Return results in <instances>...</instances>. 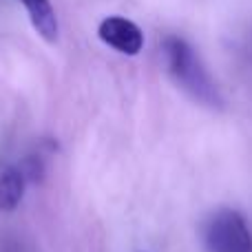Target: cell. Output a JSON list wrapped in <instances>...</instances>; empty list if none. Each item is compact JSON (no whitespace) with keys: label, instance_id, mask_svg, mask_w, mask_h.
Returning <instances> with one entry per match:
<instances>
[{"label":"cell","instance_id":"obj_1","mask_svg":"<svg viewBox=\"0 0 252 252\" xmlns=\"http://www.w3.org/2000/svg\"><path fill=\"white\" fill-rule=\"evenodd\" d=\"M164 56L170 75L184 91L190 93L197 102L210 106V109H221L223 102L219 95V89L215 87L213 78L208 75L206 66L201 64L199 56L186 40L177 38V35H168L164 40Z\"/></svg>","mask_w":252,"mask_h":252},{"label":"cell","instance_id":"obj_5","mask_svg":"<svg viewBox=\"0 0 252 252\" xmlns=\"http://www.w3.org/2000/svg\"><path fill=\"white\" fill-rule=\"evenodd\" d=\"M25 177L18 170V166L9 161H0V210L11 213L20 206L25 195Z\"/></svg>","mask_w":252,"mask_h":252},{"label":"cell","instance_id":"obj_4","mask_svg":"<svg viewBox=\"0 0 252 252\" xmlns=\"http://www.w3.org/2000/svg\"><path fill=\"white\" fill-rule=\"evenodd\" d=\"M20 2L25 4L27 16H29L31 27L35 29V33L51 44L56 42L60 27H58V16L53 11L51 2L49 0H20Z\"/></svg>","mask_w":252,"mask_h":252},{"label":"cell","instance_id":"obj_3","mask_svg":"<svg viewBox=\"0 0 252 252\" xmlns=\"http://www.w3.org/2000/svg\"><path fill=\"white\" fill-rule=\"evenodd\" d=\"M97 35L104 44L124 56H137L144 49V33L133 20L122 16H109L100 22Z\"/></svg>","mask_w":252,"mask_h":252},{"label":"cell","instance_id":"obj_2","mask_svg":"<svg viewBox=\"0 0 252 252\" xmlns=\"http://www.w3.org/2000/svg\"><path fill=\"white\" fill-rule=\"evenodd\" d=\"M204 239L210 252H252V230L241 213L221 208L208 219Z\"/></svg>","mask_w":252,"mask_h":252},{"label":"cell","instance_id":"obj_6","mask_svg":"<svg viewBox=\"0 0 252 252\" xmlns=\"http://www.w3.org/2000/svg\"><path fill=\"white\" fill-rule=\"evenodd\" d=\"M18 170L22 173L25 182H31V184H40L44 179V164L38 155H29L20 161Z\"/></svg>","mask_w":252,"mask_h":252}]
</instances>
